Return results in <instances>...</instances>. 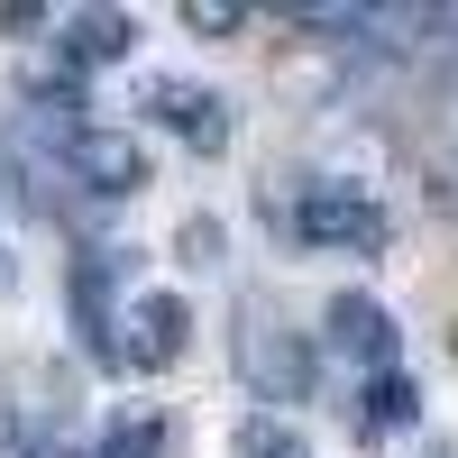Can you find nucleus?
<instances>
[{"label": "nucleus", "instance_id": "nucleus-1", "mask_svg": "<svg viewBox=\"0 0 458 458\" xmlns=\"http://www.w3.org/2000/svg\"><path fill=\"white\" fill-rule=\"evenodd\" d=\"M229 358H239L257 403H312V339L284 330L266 302H239V330H229Z\"/></svg>", "mask_w": 458, "mask_h": 458}, {"label": "nucleus", "instance_id": "nucleus-2", "mask_svg": "<svg viewBox=\"0 0 458 458\" xmlns=\"http://www.w3.org/2000/svg\"><path fill=\"white\" fill-rule=\"evenodd\" d=\"M64 183H83L92 202H138L157 183V165H147V147L129 129H73L64 138Z\"/></svg>", "mask_w": 458, "mask_h": 458}, {"label": "nucleus", "instance_id": "nucleus-3", "mask_svg": "<svg viewBox=\"0 0 458 458\" xmlns=\"http://www.w3.org/2000/svg\"><path fill=\"white\" fill-rule=\"evenodd\" d=\"M293 229L312 248H386V211H376L367 193H339V183H312V193H302V211H293Z\"/></svg>", "mask_w": 458, "mask_h": 458}, {"label": "nucleus", "instance_id": "nucleus-4", "mask_svg": "<svg viewBox=\"0 0 458 458\" xmlns=\"http://www.w3.org/2000/svg\"><path fill=\"white\" fill-rule=\"evenodd\" d=\"M330 349L339 358H358L367 376H386L394 367V349H403V330H394V312H386V302H376V293H330Z\"/></svg>", "mask_w": 458, "mask_h": 458}, {"label": "nucleus", "instance_id": "nucleus-5", "mask_svg": "<svg viewBox=\"0 0 458 458\" xmlns=\"http://www.w3.org/2000/svg\"><path fill=\"white\" fill-rule=\"evenodd\" d=\"M147 110H157V120H165L183 147H193V157H220V147H229V101H220V92L157 83V92H147Z\"/></svg>", "mask_w": 458, "mask_h": 458}, {"label": "nucleus", "instance_id": "nucleus-6", "mask_svg": "<svg viewBox=\"0 0 458 458\" xmlns=\"http://www.w3.org/2000/svg\"><path fill=\"white\" fill-rule=\"evenodd\" d=\"M129 321H138L129 367H165V358H183V339H193V312H183V293H138V302H129ZM129 321H120V330H129Z\"/></svg>", "mask_w": 458, "mask_h": 458}, {"label": "nucleus", "instance_id": "nucleus-7", "mask_svg": "<svg viewBox=\"0 0 458 458\" xmlns=\"http://www.w3.org/2000/svg\"><path fill=\"white\" fill-rule=\"evenodd\" d=\"M55 47H64V73H73V64H120V55L138 47V19H129V10H73Z\"/></svg>", "mask_w": 458, "mask_h": 458}, {"label": "nucleus", "instance_id": "nucleus-8", "mask_svg": "<svg viewBox=\"0 0 458 458\" xmlns=\"http://www.w3.org/2000/svg\"><path fill=\"white\" fill-rule=\"evenodd\" d=\"M73 321H83V349H92L101 367H120V339H110L120 312H110V266H101V257L73 266Z\"/></svg>", "mask_w": 458, "mask_h": 458}, {"label": "nucleus", "instance_id": "nucleus-9", "mask_svg": "<svg viewBox=\"0 0 458 458\" xmlns=\"http://www.w3.org/2000/svg\"><path fill=\"white\" fill-rule=\"evenodd\" d=\"M422 422V386H412L403 367H386V376H367V403H358V431L367 440H386V431H412Z\"/></svg>", "mask_w": 458, "mask_h": 458}, {"label": "nucleus", "instance_id": "nucleus-10", "mask_svg": "<svg viewBox=\"0 0 458 458\" xmlns=\"http://www.w3.org/2000/svg\"><path fill=\"white\" fill-rule=\"evenodd\" d=\"M239 458H312V440H302L293 422H276V412H257V422L239 431Z\"/></svg>", "mask_w": 458, "mask_h": 458}, {"label": "nucleus", "instance_id": "nucleus-11", "mask_svg": "<svg viewBox=\"0 0 458 458\" xmlns=\"http://www.w3.org/2000/svg\"><path fill=\"white\" fill-rule=\"evenodd\" d=\"M101 458H165V422H157V412H129V422H110Z\"/></svg>", "mask_w": 458, "mask_h": 458}, {"label": "nucleus", "instance_id": "nucleus-12", "mask_svg": "<svg viewBox=\"0 0 458 458\" xmlns=\"http://www.w3.org/2000/svg\"><path fill=\"white\" fill-rule=\"evenodd\" d=\"M183 28H193V37H239L248 10H239V0H183Z\"/></svg>", "mask_w": 458, "mask_h": 458}, {"label": "nucleus", "instance_id": "nucleus-13", "mask_svg": "<svg viewBox=\"0 0 458 458\" xmlns=\"http://www.w3.org/2000/svg\"><path fill=\"white\" fill-rule=\"evenodd\" d=\"M220 257V220H183V266H211Z\"/></svg>", "mask_w": 458, "mask_h": 458}, {"label": "nucleus", "instance_id": "nucleus-14", "mask_svg": "<svg viewBox=\"0 0 458 458\" xmlns=\"http://www.w3.org/2000/svg\"><path fill=\"white\" fill-rule=\"evenodd\" d=\"M19 293V266H10V248H0V302H10Z\"/></svg>", "mask_w": 458, "mask_h": 458}]
</instances>
